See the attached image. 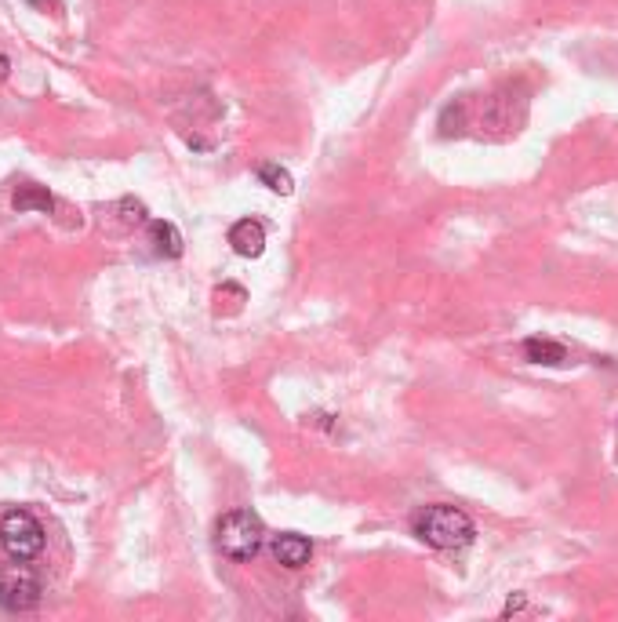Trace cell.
<instances>
[{"label":"cell","instance_id":"obj_3","mask_svg":"<svg viewBox=\"0 0 618 622\" xmlns=\"http://www.w3.org/2000/svg\"><path fill=\"white\" fill-rule=\"evenodd\" d=\"M0 546L11 561H33L44 550V528L30 510H8L0 517Z\"/></svg>","mask_w":618,"mask_h":622},{"label":"cell","instance_id":"obj_7","mask_svg":"<svg viewBox=\"0 0 618 622\" xmlns=\"http://www.w3.org/2000/svg\"><path fill=\"white\" fill-rule=\"evenodd\" d=\"M11 204H15V211H40V215H51L55 197H51L44 186H37V182H22L19 190H15V197H11Z\"/></svg>","mask_w":618,"mask_h":622},{"label":"cell","instance_id":"obj_4","mask_svg":"<svg viewBox=\"0 0 618 622\" xmlns=\"http://www.w3.org/2000/svg\"><path fill=\"white\" fill-rule=\"evenodd\" d=\"M40 601V579L26 561L4 564L0 568V608L8 612H30Z\"/></svg>","mask_w":618,"mask_h":622},{"label":"cell","instance_id":"obj_12","mask_svg":"<svg viewBox=\"0 0 618 622\" xmlns=\"http://www.w3.org/2000/svg\"><path fill=\"white\" fill-rule=\"evenodd\" d=\"M524 608V597H513V601L506 604V615H513V612H520Z\"/></svg>","mask_w":618,"mask_h":622},{"label":"cell","instance_id":"obj_10","mask_svg":"<svg viewBox=\"0 0 618 622\" xmlns=\"http://www.w3.org/2000/svg\"><path fill=\"white\" fill-rule=\"evenodd\" d=\"M259 182H266L273 193H280V197H288L291 190H295V182H291V175L280 164H262L259 168Z\"/></svg>","mask_w":618,"mask_h":622},{"label":"cell","instance_id":"obj_11","mask_svg":"<svg viewBox=\"0 0 618 622\" xmlns=\"http://www.w3.org/2000/svg\"><path fill=\"white\" fill-rule=\"evenodd\" d=\"M33 8H40V11H55L59 8V0H30Z\"/></svg>","mask_w":618,"mask_h":622},{"label":"cell","instance_id":"obj_1","mask_svg":"<svg viewBox=\"0 0 618 622\" xmlns=\"http://www.w3.org/2000/svg\"><path fill=\"white\" fill-rule=\"evenodd\" d=\"M411 532L419 535L426 546H433V550H462V546L473 542L477 528L469 521V513H462L459 506L437 502V506H422L411 517Z\"/></svg>","mask_w":618,"mask_h":622},{"label":"cell","instance_id":"obj_6","mask_svg":"<svg viewBox=\"0 0 618 622\" xmlns=\"http://www.w3.org/2000/svg\"><path fill=\"white\" fill-rule=\"evenodd\" d=\"M309 553H313V546H309V539H302V535L295 532H284L273 539V557H277V564H284V568H302V564L309 561Z\"/></svg>","mask_w":618,"mask_h":622},{"label":"cell","instance_id":"obj_8","mask_svg":"<svg viewBox=\"0 0 618 622\" xmlns=\"http://www.w3.org/2000/svg\"><path fill=\"white\" fill-rule=\"evenodd\" d=\"M150 244L160 259H179L182 255V237L171 222H150Z\"/></svg>","mask_w":618,"mask_h":622},{"label":"cell","instance_id":"obj_2","mask_svg":"<svg viewBox=\"0 0 618 622\" xmlns=\"http://www.w3.org/2000/svg\"><path fill=\"white\" fill-rule=\"evenodd\" d=\"M266 542V524L259 521V513L251 510H233L226 513L215 528V546L222 550V557L230 561H251Z\"/></svg>","mask_w":618,"mask_h":622},{"label":"cell","instance_id":"obj_9","mask_svg":"<svg viewBox=\"0 0 618 622\" xmlns=\"http://www.w3.org/2000/svg\"><path fill=\"white\" fill-rule=\"evenodd\" d=\"M524 357H528L531 364H564V361H568V350H564L560 342H553V339L531 335V339L524 342Z\"/></svg>","mask_w":618,"mask_h":622},{"label":"cell","instance_id":"obj_5","mask_svg":"<svg viewBox=\"0 0 618 622\" xmlns=\"http://www.w3.org/2000/svg\"><path fill=\"white\" fill-rule=\"evenodd\" d=\"M230 244L244 259H259L262 251H266V230L255 219H240L230 230Z\"/></svg>","mask_w":618,"mask_h":622}]
</instances>
